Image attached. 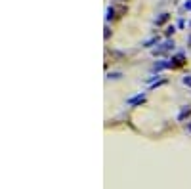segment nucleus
I'll return each mask as SVG.
<instances>
[{
    "instance_id": "20e7f679",
    "label": "nucleus",
    "mask_w": 191,
    "mask_h": 189,
    "mask_svg": "<svg viewBox=\"0 0 191 189\" xmlns=\"http://www.w3.org/2000/svg\"><path fill=\"white\" fill-rule=\"evenodd\" d=\"M186 10H191V0H189V2H186Z\"/></svg>"
},
{
    "instance_id": "39448f33",
    "label": "nucleus",
    "mask_w": 191,
    "mask_h": 189,
    "mask_svg": "<svg viewBox=\"0 0 191 189\" xmlns=\"http://www.w3.org/2000/svg\"><path fill=\"white\" fill-rule=\"evenodd\" d=\"M189 44H191V36H189Z\"/></svg>"
},
{
    "instance_id": "f257e3e1",
    "label": "nucleus",
    "mask_w": 191,
    "mask_h": 189,
    "mask_svg": "<svg viewBox=\"0 0 191 189\" xmlns=\"http://www.w3.org/2000/svg\"><path fill=\"white\" fill-rule=\"evenodd\" d=\"M143 99H145V96H143V94H140V96H136V98H130L128 103H130V105H138V103H141Z\"/></svg>"
},
{
    "instance_id": "f03ea898",
    "label": "nucleus",
    "mask_w": 191,
    "mask_h": 189,
    "mask_svg": "<svg viewBox=\"0 0 191 189\" xmlns=\"http://www.w3.org/2000/svg\"><path fill=\"white\" fill-rule=\"evenodd\" d=\"M166 19H168V13H161V17H159L157 21H155V23H157V25H161V23H164Z\"/></svg>"
},
{
    "instance_id": "423d86ee",
    "label": "nucleus",
    "mask_w": 191,
    "mask_h": 189,
    "mask_svg": "<svg viewBox=\"0 0 191 189\" xmlns=\"http://www.w3.org/2000/svg\"><path fill=\"white\" fill-rule=\"evenodd\" d=\"M189 132H191V124H189Z\"/></svg>"
},
{
    "instance_id": "7ed1b4c3",
    "label": "nucleus",
    "mask_w": 191,
    "mask_h": 189,
    "mask_svg": "<svg viewBox=\"0 0 191 189\" xmlns=\"http://www.w3.org/2000/svg\"><path fill=\"white\" fill-rule=\"evenodd\" d=\"M183 84H186V86H191V77H186V78H183Z\"/></svg>"
}]
</instances>
